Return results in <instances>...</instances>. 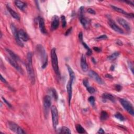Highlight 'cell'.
I'll use <instances>...</instances> for the list:
<instances>
[{
	"label": "cell",
	"mask_w": 134,
	"mask_h": 134,
	"mask_svg": "<svg viewBox=\"0 0 134 134\" xmlns=\"http://www.w3.org/2000/svg\"><path fill=\"white\" fill-rule=\"evenodd\" d=\"M111 67H112V68H111V70H114V66H112Z\"/></svg>",
	"instance_id": "49"
},
{
	"label": "cell",
	"mask_w": 134,
	"mask_h": 134,
	"mask_svg": "<svg viewBox=\"0 0 134 134\" xmlns=\"http://www.w3.org/2000/svg\"><path fill=\"white\" fill-rule=\"evenodd\" d=\"M5 50H6V51L8 53V54L9 55L11 58L14 59V60H15L16 61L20 60V58L17 55L16 53H14L13 51L10 50V49H8V48H6Z\"/></svg>",
	"instance_id": "22"
},
{
	"label": "cell",
	"mask_w": 134,
	"mask_h": 134,
	"mask_svg": "<svg viewBox=\"0 0 134 134\" xmlns=\"http://www.w3.org/2000/svg\"><path fill=\"white\" fill-rule=\"evenodd\" d=\"M44 112L46 116H47L50 108L51 105V98L49 95H46L44 98L43 101Z\"/></svg>",
	"instance_id": "7"
},
{
	"label": "cell",
	"mask_w": 134,
	"mask_h": 134,
	"mask_svg": "<svg viewBox=\"0 0 134 134\" xmlns=\"http://www.w3.org/2000/svg\"><path fill=\"white\" fill-rule=\"evenodd\" d=\"M115 88L116 91H121V90L122 89V87L120 85H118V84H117L115 85Z\"/></svg>",
	"instance_id": "40"
},
{
	"label": "cell",
	"mask_w": 134,
	"mask_h": 134,
	"mask_svg": "<svg viewBox=\"0 0 134 134\" xmlns=\"http://www.w3.org/2000/svg\"><path fill=\"white\" fill-rule=\"evenodd\" d=\"M87 12L91 14H93V15H94V14H96L95 11L94 10H93L92 8H89V9L87 10Z\"/></svg>",
	"instance_id": "39"
},
{
	"label": "cell",
	"mask_w": 134,
	"mask_h": 134,
	"mask_svg": "<svg viewBox=\"0 0 134 134\" xmlns=\"http://www.w3.org/2000/svg\"><path fill=\"white\" fill-rule=\"evenodd\" d=\"M11 30H12V33L13 34L14 37H15V39L17 44L19 46L23 47L24 44L23 43L22 41H21V39L19 38V37L18 35V31L17 30V29L16 27L15 26V25L14 24H12L11 26Z\"/></svg>",
	"instance_id": "9"
},
{
	"label": "cell",
	"mask_w": 134,
	"mask_h": 134,
	"mask_svg": "<svg viewBox=\"0 0 134 134\" xmlns=\"http://www.w3.org/2000/svg\"><path fill=\"white\" fill-rule=\"evenodd\" d=\"M108 23H109L111 28L114 31H115L116 32L121 34H123L124 33V30H122L121 27H119L118 25H117V24L115 23V22L114 21L113 19L111 18L109 19Z\"/></svg>",
	"instance_id": "8"
},
{
	"label": "cell",
	"mask_w": 134,
	"mask_h": 134,
	"mask_svg": "<svg viewBox=\"0 0 134 134\" xmlns=\"http://www.w3.org/2000/svg\"><path fill=\"white\" fill-rule=\"evenodd\" d=\"M38 23L39 29L41 30V32L43 34H46L47 32L45 28V21L44 18L42 17H39L38 18Z\"/></svg>",
	"instance_id": "18"
},
{
	"label": "cell",
	"mask_w": 134,
	"mask_h": 134,
	"mask_svg": "<svg viewBox=\"0 0 134 134\" xmlns=\"http://www.w3.org/2000/svg\"><path fill=\"white\" fill-rule=\"evenodd\" d=\"M51 115H52V121L53 128L56 129L57 127L59 122V116L58 110L57 107L55 106H52L51 108Z\"/></svg>",
	"instance_id": "5"
},
{
	"label": "cell",
	"mask_w": 134,
	"mask_h": 134,
	"mask_svg": "<svg viewBox=\"0 0 134 134\" xmlns=\"http://www.w3.org/2000/svg\"><path fill=\"white\" fill-rule=\"evenodd\" d=\"M66 66H67L68 71V72H69V76H70L69 81L72 82V83H73V82H74V81H75V80L76 79L75 73L69 65L66 64Z\"/></svg>",
	"instance_id": "20"
},
{
	"label": "cell",
	"mask_w": 134,
	"mask_h": 134,
	"mask_svg": "<svg viewBox=\"0 0 134 134\" xmlns=\"http://www.w3.org/2000/svg\"><path fill=\"white\" fill-rule=\"evenodd\" d=\"M109 114L108 113L105 112V111H102V112L101 113V115H100V119L102 121H104L106 120V119L109 118Z\"/></svg>",
	"instance_id": "28"
},
{
	"label": "cell",
	"mask_w": 134,
	"mask_h": 134,
	"mask_svg": "<svg viewBox=\"0 0 134 134\" xmlns=\"http://www.w3.org/2000/svg\"><path fill=\"white\" fill-rule=\"evenodd\" d=\"M14 3H15L16 6L19 9L23 11L25 9V8L27 6L25 2L21 1H15L14 2Z\"/></svg>",
	"instance_id": "24"
},
{
	"label": "cell",
	"mask_w": 134,
	"mask_h": 134,
	"mask_svg": "<svg viewBox=\"0 0 134 134\" xmlns=\"http://www.w3.org/2000/svg\"><path fill=\"white\" fill-rule=\"evenodd\" d=\"M81 68L82 70V71L84 72H87L88 71V69H89V67L87 63V60H86V58L84 55H82L81 58Z\"/></svg>",
	"instance_id": "17"
},
{
	"label": "cell",
	"mask_w": 134,
	"mask_h": 134,
	"mask_svg": "<svg viewBox=\"0 0 134 134\" xmlns=\"http://www.w3.org/2000/svg\"><path fill=\"white\" fill-rule=\"evenodd\" d=\"M79 18H80V22L82 26H83L84 28L87 29V28L88 27H89L90 24V22L89 21V20H88L87 18H85L84 15L79 16Z\"/></svg>",
	"instance_id": "21"
},
{
	"label": "cell",
	"mask_w": 134,
	"mask_h": 134,
	"mask_svg": "<svg viewBox=\"0 0 134 134\" xmlns=\"http://www.w3.org/2000/svg\"><path fill=\"white\" fill-rule=\"evenodd\" d=\"M107 36L106 35H103L100 36H99L98 37L96 38V39L98 41H101V40H104L107 39Z\"/></svg>",
	"instance_id": "35"
},
{
	"label": "cell",
	"mask_w": 134,
	"mask_h": 134,
	"mask_svg": "<svg viewBox=\"0 0 134 134\" xmlns=\"http://www.w3.org/2000/svg\"><path fill=\"white\" fill-rule=\"evenodd\" d=\"M7 60L9 62L10 64L13 66L16 70H17L19 73L21 74H23V70L22 68L20 67L19 64H17V61L14 60V59H12L11 57L7 58Z\"/></svg>",
	"instance_id": "12"
},
{
	"label": "cell",
	"mask_w": 134,
	"mask_h": 134,
	"mask_svg": "<svg viewBox=\"0 0 134 134\" xmlns=\"http://www.w3.org/2000/svg\"><path fill=\"white\" fill-rule=\"evenodd\" d=\"M125 3H128L129 5H132V6H133L134 5V3L132 1H124Z\"/></svg>",
	"instance_id": "47"
},
{
	"label": "cell",
	"mask_w": 134,
	"mask_h": 134,
	"mask_svg": "<svg viewBox=\"0 0 134 134\" xmlns=\"http://www.w3.org/2000/svg\"><path fill=\"white\" fill-rule=\"evenodd\" d=\"M2 99H3V101L4 102V103L5 104H6L7 106L9 107H12V105H11V104L9 102H8V101H7L6 99H5L4 98H3V97H2Z\"/></svg>",
	"instance_id": "38"
},
{
	"label": "cell",
	"mask_w": 134,
	"mask_h": 134,
	"mask_svg": "<svg viewBox=\"0 0 134 134\" xmlns=\"http://www.w3.org/2000/svg\"><path fill=\"white\" fill-rule=\"evenodd\" d=\"M87 91H88V92H89L91 94H93V93H94L95 92V89L93 87L89 86V87H87Z\"/></svg>",
	"instance_id": "34"
},
{
	"label": "cell",
	"mask_w": 134,
	"mask_h": 134,
	"mask_svg": "<svg viewBox=\"0 0 134 134\" xmlns=\"http://www.w3.org/2000/svg\"><path fill=\"white\" fill-rule=\"evenodd\" d=\"M1 80L2 82H3L4 83H7L6 80H5V78H4L3 77L2 75H1Z\"/></svg>",
	"instance_id": "43"
},
{
	"label": "cell",
	"mask_w": 134,
	"mask_h": 134,
	"mask_svg": "<svg viewBox=\"0 0 134 134\" xmlns=\"http://www.w3.org/2000/svg\"><path fill=\"white\" fill-rule=\"evenodd\" d=\"M58 133L59 134H71V132L69 128L67 127L63 126L60 128L58 130Z\"/></svg>",
	"instance_id": "25"
},
{
	"label": "cell",
	"mask_w": 134,
	"mask_h": 134,
	"mask_svg": "<svg viewBox=\"0 0 134 134\" xmlns=\"http://www.w3.org/2000/svg\"><path fill=\"white\" fill-rule=\"evenodd\" d=\"M98 133V134H104L105 132L104 131V130L102 129V128H99V130Z\"/></svg>",
	"instance_id": "46"
},
{
	"label": "cell",
	"mask_w": 134,
	"mask_h": 134,
	"mask_svg": "<svg viewBox=\"0 0 134 134\" xmlns=\"http://www.w3.org/2000/svg\"><path fill=\"white\" fill-rule=\"evenodd\" d=\"M114 116H115V117L116 118H117V119H118V120L121 121L122 122L124 121L125 120V118L124 117L122 116L120 113H116L115 115H114Z\"/></svg>",
	"instance_id": "31"
},
{
	"label": "cell",
	"mask_w": 134,
	"mask_h": 134,
	"mask_svg": "<svg viewBox=\"0 0 134 134\" xmlns=\"http://www.w3.org/2000/svg\"><path fill=\"white\" fill-rule=\"evenodd\" d=\"M18 35L19 38L21 39V41H27L29 39V36H28V34L23 29H20L18 31Z\"/></svg>",
	"instance_id": "15"
},
{
	"label": "cell",
	"mask_w": 134,
	"mask_h": 134,
	"mask_svg": "<svg viewBox=\"0 0 134 134\" xmlns=\"http://www.w3.org/2000/svg\"><path fill=\"white\" fill-rule=\"evenodd\" d=\"M61 19L62 22V26L63 28H65L67 26V22L65 16L64 15H62L61 16Z\"/></svg>",
	"instance_id": "33"
},
{
	"label": "cell",
	"mask_w": 134,
	"mask_h": 134,
	"mask_svg": "<svg viewBox=\"0 0 134 134\" xmlns=\"http://www.w3.org/2000/svg\"><path fill=\"white\" fill-rule=\"evenodd\" d=\"M51 64L53 68V69L55 72L58 76H60V71L58 66V61L57 55L56 53V49L53 48L51 51Z\"/></svg>",
	"instance_id": "3"
},
{
	"label": "cell",
	"mask_w": 134,
	"mask_h": 134,
	"mask_svg": "<svg viewBox=\"0 0 134 134\" xmlns=\"http://www.w3.org/2000/svg\"><path fill=\"white\" fill-rule=\"evenodd\" d=\"M49 92L51 97H52L53 99H55V100H57L58 98V93L57 92L56 90L55 89H53V88H51V89L49 90Z\"/></svg>",
	"instance_id": "26"
},
{
	"label": "cell",
	"mask_w": 134,
	"mask_h": 134,
	"mask_svg": "<svg viewBox=\"0 0 134 134\" xmlns=\"http://www.w3.org/2000/svg\"><path fill=\"white\" fill-rule=\"evenodd\" d=\"M116 44L118 45V46H122V41H121L120 40H117V41H116Z\"/></svg>",
	"instance_id": "45"
},
{
	"label": "cell",
	"mask_w": 134,
	"mask_h": 134,
	"mask_svg": "<svg viewBox=\"0 0 134 134\" xmlns=\"http://www.w3.org/2000/svg\"><path fill=\"white\" fill-rule=\"evenodd\" d=\"M119 102L122 104V106L124 107V109L127 111L128 113H129L130 115L134 116V107L133 106L132 104L130 103L127 100L124 99H119Z\"/></svg>",
	"instance_id": "4"
},
{
	"label": "cell",
	"mask_w": 134,
	"mask_h": 134,
	"mask_svg": "<svg viewBox=\"0 0 134 134\" xmlns=\"http://www.w3.org/2000/svg\"><path fill=\"white\" fill-rule=\"evenodd\" d=\"M81 43L82 44V45H83L84 47L87 50V56H91V55H92V50H91V49H90V47L88 46L87 45L86 43H85V42L83 41H81Z\"/></svg>",
	"instance_id": "30"
},
{
	"label": "cell",
	"mask_w": 134,
	"mask_h": 134,
	"mask_svg": "<svg viewBox=\"0 0 134 134\" xmlns=\"http://www.w3.org/2000/svg\"><path fill=\"white\" fill-rule=\"evenodd\" d=\"M119 55H120V53H119V52H115L108 57L107 59L109 60H110V61L115 60L116 59V58L119 56Z\"/></svg>",
	"instance_id": "27"
},
{
	"label": "cell",
	"mask_w": 134,
	"mask_h": 134,
	"mask_svg": "<svg viewBox=\"0 0 134 134\" xmlns=\"http://www.w3.org/2000/svg\"><path fill=\"white\" fill-rule=\"evenodd\" d=\"M117 20L118 23L120 24L122 27H124L125 29L128 31V32H130L131 30V26L129 24V23L126 21L125 19L121 17H118L117 19Z\"/></svg>",
	"instance_id": "11"
},
{
	"label": "cell",
	"mask_w": 134,
	"mask_h": 134,
	"mask_svg": "<svg viewBox=\"0 0 134 134\" xmlns=\"http://www.w3.org/2000/svg\"><path fill=\"white\" fill-rule=\"evenodd\" d=\"M36 51L42 64L41 68L45 69L48 64V56L45 48L42 45H38L36 48Z\"/></svg>",
	"instance_id": "2"
},
{
	"label": "cell",
	"mask_w": 134,
	"mask_h": 134,
	"mask_svg": "<svg viewBox=\"0 0 134 134\" xmlns=\"http://www.w3.org/2000/svg\"><path fill=\"white\" fill-rule=\"evenodd\" d=\"M128 67H129V68L130 69V71H132V73H134V65H133V64L132 63L131 61H128Z\"/></svg>",
	"instance_id": "36"
},
{
	"label": "cell",
	"mask_w": 134,
	"mask_h": 134,
	"mask_svg": "<svg viewBox=\"0 0 134 134\" xmlns=\"http://www.w3.org/2000/svg\"><path fill=\"white\" fill-rule=\"evenodd\" d=\"M59 25V18L57 15L53 16L51 24V28L52 30H56L57 29Z\"/></svg>",
	"instance_id": "14"
},
{
	"label": "cell",
	"mask_w": 134,
	"mask_h": 134,
	"mask_svg": "<svg viewBox=\"0 0 134 134\" xmlns=\"http://www.w3.org/2000/svg\"><path fill=\"white\" fill-rule=\"evenodd\" d=\"M93 49H94V50L96 51V52H101V49L99 47H94Z\"/></svg>",
	"instance_id": "44"
},
{
	"label": "cell",
	"mask_w": 134,
	"mask_h": 134,
	"mask_svg": "<svg viewBox=\"0 0 134 134\" xmlns=\"http://www.w3.org/2000/svg\"><path fill=\"white\" fill-rule=\"evenodd\" d=\"M6 7H7V9L8 11V12H9L10 14H11V15L14 18L18 20V21H19L20 17L18 14L15 11H14L13 9H12V8L10 6V5L8 4H7L6 5Z\"/></svg>",
	"instance_id": "19"
},
{
	"label": "cell",
	"mask_w": 134,
	"mask_h": 134,
	"mask_svg": "<svg viewBox=\"0 0 134 134\" xmlns=\"http://www.w3.org/2000/svg\"><path fill=\"white\" fill-rule=\"evenodd\" d=\"M88 101L90 102V103L91 105L93 106H94L95 105V99L94 96H90V98L88 99Z\"/></svg>",
	"instance_id": "32"
},
{
	"label": "cell",
	"mask_w": 134,
	"mask_h": 134,
	"mask_svg": "<svg viewBox=\"0 0 134 134\" xmlns=\"http://www.w3.org/2000/svg\"><path fill=\"white\" fill-rule=\"evenodd\" d=\"M33 53L29 52L27 53V60L26 63V68L27 72L28 74V78H29L31 83L34 84L35 83V72L33 67Z\"/></svg>",
	"instance_id": "1"
},
{
	"label": "cell",
	"mask_w": 134,
	"mask_h": 134,
	"mask_svg": "<svg viewBox=\"0 0 134 134\" xmlns=\"http://www.w3.org/2000/svg\"><path fill=\"white\" fill-rule=\"evenodd\" d=\"M79 39L81 42L83 41V34L82 32H80L79 34Z\"/></svg>",
	"instance_id": "41"
},
{
	"label": "cell",
	"mask_w": 134,
	"mask_h": 134,
	"mask_svg": "<svg viewBox=\"0 0 134 134\" xmlns=\"http://www.w3.org/2000/svg\"><path fill=\"white\" fill-rule=\"evenodd\" d=\"M111 7L112 8V9L116 11V12L124 14V15H126L127 17H130V18L134 17L133 13H128L126 12V11H125L124 10H122V8L118 7L115 6H114V5H111Z\"/></svg>",
	"instance_id": "13"
},
{
	"label": "cell",
	"mask_w": 134,
	"mask_h": 134,
	"mask_svg": "<svg viewBox=\"0 0 134 134\" xmlns=\"http://www.w3.org/2000/svg\"><path fill=\"white\" fill-rule=\"evenodd\" d=\"M102 98L104 99H108L112 102H114L115 101V98L113 95L111 94L108 93H104L103 94Z\"/></svg>",
	"instance_id": "23"
},
{
	"label": "cell",
	"mask_w": 134,
	"mask_h": 134,
	"mask_svg": "<svg viewBox=\"0 0 134 134\" xmlns=\"http://www.w3.org/2000/svg\"><path fill=\"white\" fill-rule=\"evenodd\" d=\"M71 31H72V27H70L69 29H68V30L66 32H65V36H68V35H69V34L71 33Z\"/></svg>",
	"instance_id": "42"
},
{
	"label": "cell",
	"mask_w": 134,
	"mask_h": 134,
	"mask_svg": "<svg viewBox=\"0 0 134 134\" xmlns=\"http://www.w3.org/2000/svg\"><path fill=\"white\" fill-rule=\"evenodd\" d=\"M72 84L71 81H69L67 85V90L68 95V100H69V104H70V102L71 100L72 95Z\"/></svg>",
	"instance_id": "16"
},
{
	"label": "cell",
	"mask_w": 134,
	"mask_h": 134,
	"mask_svg": "<svg viewBox=\"0 0 134 134\" xmlns=\"http://www.w3.org/2000/svg\"><path fill=\"white\" fill-rule=\"evenodd\" d=\"M83 84L86 87H87L89 86V81H88L87 79H84L83 80Z\"/></svg>",
	"instance_id": "37"
},
{
	"label": "cell",
	"mask_w": 134,
	"mask_h": 134,
	"mask_svg": "<svg viewBox=\"0 0 134 134\" xmlns=\"http://www.w3.org/2000/svg\"><path fill=\"white\" fill-rule=\"evenodd\" d=\"M76 129L77 132L79 134L86 133V132H85V130L84 129V128L80 124H78L76 125Z\"/></svg>",
	"instance_id": "29"
},
{
	"label": "cell",
	"mask_w": 134,
	"mask_h": 134,
	"mask_svg": "<svg viewBox=\"0 0 134 134\" xmlns=\"http://www.w3.org/2000/svg\"><path fill=\"white\" fill-rule=\"evenodd\" d=\"M89 76L91 78H92L95 81H96L97 83H98L99 84H103V81L102 80V79L99 77L98 73H96L93 70H91L89 72Z\"/></svg>",
	"instance_id": "10"
},
{
	"label": "cell",
	"mask_w": 134,
	"mask_h": 134,
	"mask_svg": "<svg viewBox=\"0 0 134 134\" xmlns=\"http://www.w3.org/2000/svg\"><path fill=\"white\" fill-rule=\"evenodd\" d=\"M8 127L11 129V130H12V132L16 134H24L26 133L21 127L13 122H8Z\"/></svg>",
	"instance_id": "6"
},
{
	"label": "cell",
	"mask_w": 134,
	"mask_h": 134,
	"mask_svg": "<svg viewBox=\"0 0 134 134\" xmlns=\"http://www.w3.org/2000/svg\"><path fill=\"white\" fill-rule=\"evenodd\" d=\"M106 78H110V79H112V78H113V77H112V76H111V75H106Z\"/></svg>",
	"instance_id": "48"
}]
</instances>
